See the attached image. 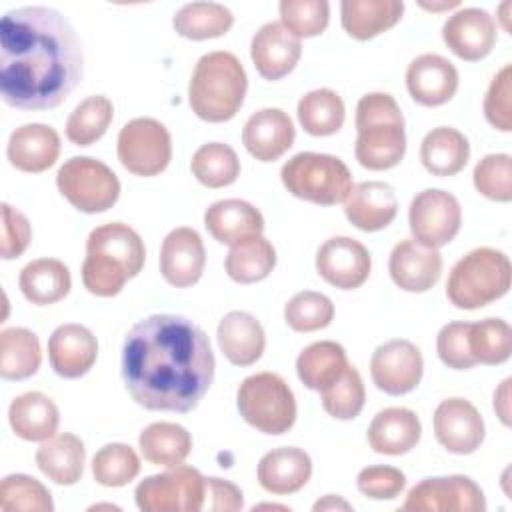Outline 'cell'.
Wrapping results in <instances>:
<instances>
[{
	"label": "cell",
	"mask_w": 512,
	"mask_h": 512,
	"mask_svg": "<svg viewBox=\"0 0 512 512\" xmlns=\"http://www.w3.org/2000/svg\"><path fill=\"white\" fill-rule=\"evenodd\" d=\"M210 338L192 320L152 314L136 322L122 346V378L136 404L156 412H190L212 386Z\"/></svg>",
	"instance_id": "6da1fadb"
},
{
	"label": "cell",
	"mask_w": 512,
	"mask_h": 512,
	"mask_svg": "<svg viewBox=\"0 0 512 512\" xmlns=\"http://www.w3.org/2000/svg\"><path fill=\"white\" fill-rule=\"evenodd\" d=\"M84 76L82 42L50 6H20L0 22V94L20 110L60 106Z\"/></svg>",
	"instance_id": "7a4b0ae2"
},
{
	"label": "cell",
	"mask_w": 512,
	"mask_h": 512,
	"mask_svg": "<svg viewBox=\"0 0 512 512\" xmlns=\"http://www.w3.org/2000/svg\"><path fill=\"white\" fill-rule=\"evenodd\" d=\"M144 262L146 246L132 226L124 222L96 226L86 238L82 284L94 296L112 298L140 274Z\"/></svg>",
	"instance_id": "3957f363"
},
{
	"label": "cell",
	"mask_w": 512,
	"mask_h": 512,
	"mask_svg": "<svg viewBox=\"0 0 512 512\" xmlns=\"http://www.w3.org/2000/svg\"><path fill=\"white\" fill-rule=\"evenodd\" d=\"M354 154L362 168L380 172L398 166L406 154L404 114L388 92L364 94L356 104Z\"/></svg>",
	"instance_id": "277c9868"
},
{
	"label": "cell",
	"mask_w": 512,
	"mask_h": 512,
	"mask_svg": "<svg viewBox=\"0 0 512 512\" xmlns=\"http://www.w3.org/2000/svg\"><path fill=\"white\" fill-rule=\"evenodd\" d=\"M248 76L236 54L214 50L198 58L190 82L188 104L204 122L232 120L246 98Z\"/></svg>",
	"instance_id": "5b68a950"
},
{
	"label": "cell",
	"mask_w": 512,
	"mask_h": 512,
	"mask_svg": "<svg viewBox=\"0 0 512 512\" xmlns=\"http://www.w3.org/2000/svg\"><path fill=\"white\" fill-rule=\"evenodd\" d=\"M510 284V258L502 250L480 246L452 266L446 280V298L460 310H476L506 296Z\"/></svg>",
	"instance_id": "8992f818"
},
{
	"label": "cell",
	"mask_w": 512,
	"mask_h": 512,
	"mask_svg": "<svg viewBox=\"0 0 512 512\" xmlns=\"http://www.w3.org/2000/svg\"><path fill=\"white\" fill-rule=\"evenodd\" d=\"M280 180L292 196L318 206L342 204L354 186L348 166L322 152L294 154L280 168Z\"/></svg>",
	"instance_id": "52a82bcc"
},
{
	"label": "cell",
	"mask_w": 512,
	"mask_h": 512,
	"mask_svg": "<svg viewBox=\"0 0 512 512\" xmlns=\"http://www.w3.org/2000/svg\"><path fill=\"white\" fill-rule=\"evenodd\" d=\"M236 406L246 424L258 432L280 436L296 422V398L288 382L274 372H256L236 390Z\"/></svg>",
	"instance_id": "ba28073f"
},
{
	"label": "cell",
	"mask_w": 512,
	"mask_h": 512,
	"mask_svg": "<svg viewBox=\"0 0 512 512\" xmlns=\"http://www.w3.org/2000/svg\"><path fill=\"white\" fill-rule=\"evenodd\" d=\"M58 192L84 214L110 210L120 198V180L108 164L90 156H72L56 174Z\"/></svg>",
	"instance_id": "9c48e42d"
},
{
	"label": "cell",
	"mask_w": 512,
	"mask_h": 512,
	"mask_svg": "<svg viewBox=\"0 0 512 512\" xmlns=\"http://www.w3.org/2000/svg\"><path fill=\"white\" fill-rule=\"evenodd\" d=\"M134 498L142 512H200L206 498V478L182 462L144 478L136 486Z\"/></svg>",
	"instance_id": "30bf717a"
},
{
	"label": "cell",
	"mask_w": 512,
	"mask_h": 512,
	"mask_svg": "<svg viewBox=\"0 0 512 512\" xmlns=\"http://www.w3.org/2000/svg\"><path fill=\"white\" fill-rule=\"evenodd\" d=\"M116 154L130 174L158 176L172 160V136L160 120L140 116L120 128Z\"/></svg>",
	"instance_id": "8fae6325"
},
{
	"label": "cell",
	"mask_w": 512,
	"mask_h": 512,
	"mask_svg": "<svg viewBox=\"0 0 512 512\" xmlns=\"http://www.w3.org/2000/svg\"><path fill=\"white\" fill-rule=\"evenodd\" d=\"M412 238L430 248L450 244L462 226V208L454 194L440 188L418 192L408 208Z\"/></svg>",
	"instance_id": "7c38bea8"
},
{
	"label": "cell",
	"mask_w": 512,
	"mask_h": 512,
	"mask_svg": "<svg viewBox=\"0 0 512 512\" xmlns=\"http://www.w3.org/2000/svg\"><path fill=\"white\" fill-rule=\"evenodd\" d=\"M402 510L408 512H484L482 488L462 474L424 478L410 488Z\"/></svg>",
	"instance_id": "4fadbf2b"
},
{
	"label": "cell",
	"mask_w": 512,
	"mask_h": 512,
	"mask_svg": "<svg viewBox=\"0 0 512 512\" xmlns=\"http://www.w3.org/2000/svg\"><path fill=\"white\" fill-rule=\"evenodd\" d=\"M424 374V358L416 344L392 338L380 344L370 358V376L378 390L390 396L412 392Z\"/></svg>",
	"instance_id": "5bb4252c"
},
{
	"label": "cell",
	"mask_w": 512,
	"mask_h": 512,
	"mask_svg": "<svg viewBox=\"0 0 512 512\" xmlns=\"http://www.w3.org/2000/svg\"><path fill=\"white\" fill-rule=\"evenodd\" d=\"M434 436L450 454L466 456L476 452L486 436L480 410L466 398L452 396L442 400L432 416Z\"/></svg>",
	"instance_id": "9a60e30c"
},
{
	"label": "cell",
	"mask_w": 512,
	"mask_h": 512,
	"mask_svg": "<svg viewBox=\"0 0 512 512\" xmlns=\"http://www.w3.org/2000/svg\"><path fill=\"white\" fill-rule=\"evenodd\" d=\"M316 272L340 290L360 288L372 270L368 248L350 236H332L316 252Z\"/></svg>",
	"instance_id": "2e32d148"
},
{
	"label": "cell",
	"mask_w": 512,
	"mask_h": 512,
	"mask_svg": "<svg viewBox=\"0 0 512 512\" xmlns=\"http://www.w3.org/2000/svg\"><path fill=\"white\" fill-rule=\"evenodd\" d=\"M442 40L458 58L478 62L494 50L498 42V26L484 8H460L446 18Z\"/></svg>",
	"instance_id": "e0dca14e"
},
{
	"label": "cell",
	"mask_w": 512,
	"mask_h": 512,
	"mask_svg": "<svg viewBox=\"0 0 512 512\" xmlns=\"http://www.w3.org/2000/svg\"><path fill=\"white\" fill-rule=\"evenodd\" d=\"M160 274L174 288L194 286L206 266V248L202 236L188 226L174 228L160 246Z\"/></svg>",
	"instance_id": "ac0fdd59"
},
{
	"label": "cell",
	"mask_w": 512,
	"mask_h": 512,
	"mask_svg": "<svg viewBox=\"0 0 512 512\" xmlns=\"http://www.w3.org/2000/svg\"><path fill=\"white\" fill-rule=\"evenodd\" d=\"M442 254L438 248L424 246L414 238L400 240L388 258L392 282L404 292H428L442 276Z\"/></svg>",
	"instance_id": "d6986e66"
},
{
	"label": "cell",
	"mask_w": 512,
	"mask_h": 512,
	"mask_svg": "<svg viewBox=\"0 0 512 512\" xmlns=\"http://www.w3.org/2000/svg\"><path fill=\"white\" fill-rule=\"evenodd\" d=\"M456 66L440 54H420L406 68V88L412 100L426 108L450 102L458 90Z\"/></svg>",
	"instance_id": "ffe728a7"
},
{
	"label": "cell",
	"mask_w": 512,
	"mask_h": 512,
	"mask_svg": "<svg viewBox=\"0 0 512 512\" xmlns=\"http://www.w3.org/2000/svg\"><path fill=\"white\" fill-rule=\"evenodd\" d=\"M302 56V42L280 22L262 24L250 42V58L258 74L266 80L288 76Z\"/></svg>",
	"instance_id": "44dd1931"
},
{
	"label": "cell",
	"mask_w": 512,
	"mask_h": 512,
	"mask_svg": "<svg viewBox=\"0 0 512 512\" xmlns=\"http://www.w3.org/2000/svg\"><path fill=\"white\" fill-rule=\"evenodd\" d=\"M48 360L60 378H80L98 360L96 336L82 324H60L48 338Z\"/></svg>",
	"instance_id": "7402d4cb"
},
{
	"label": "cell",
	"mask_w": 512,
	"mask_h": 512,
	"mask_svg": "<svg viewBox=\"0 0 512 512\" xmlns=\"http://www.w3.org/2000/svg\"><path fill=\"white\" fill-rule=\"evenodd\" d=\"M294 138V122L280 108H262L254 112L242 128L244 148L260 162H274L284 156L292 148Z\"/></svg>",
	"instance_id": "603a6c76"
},
{
	"label": "cell",
	"mask_w": 512,
	"mask_h": 512,
	"mask_svg": "<svg viewBox=\"0 0 512 512\" xmlns=\"http://www.w3.org/2000/svg\"><path fill=\"white\" fill-rule=\"evenodd\" d=\"M344 216L362 232H376L392 224L398 214L396 192L388 182L366 180L352 186L346 196Z\"/></svg>",
	"instance_id": "cb8c5ba5"
},
{
	"label": "cell",
	"mask_w": 512,
	"mask_h": 512,
	"mask_svg": "<svg viewBox=\"0 0 512 512\" xmlns=\"http://www.w3.org/2000/svg\"><path fill=\"white\" fill-rule=\"evenodd\" d=\"M58 156L60 136L48 124H22L8 138L6 158L10 166H14L20 172H44L56 164Z\"/></svg>",
	"instance_id": "d4e9b609"
},
{
	"label": "cell",
	"mask_w": 512,
	"mask_h": 512,
	"mask_svg": "<svg viewBox=\"0 0 512 512\" xmlns=\"http://www.w3.org/2000/svg\"><path fill=\"white\" fill-rule=\"evenodd\" d=\"M216 338L222 354L234 366L256 364L266 348V334L260 320L244 310L224 314L218 322Z\"/></svg>",
	"instance_id": "484cf974"
},
{
	"label": "cell",
	"mask_w": 512,
	"mask_h": 512,
	"mask_svg": "<svg viewBox=\"0 0 512 512\" xmlns=\"http://www.w3.org/2000/svg\"><path fill=\"white\" fill-rule=\"evenodd\" d=\"M312 476L310 456L296 446H280L266 452L256 468L258 484L270 494H294Z\"/></svg>",
	"instance_id": "4316f807"
},
{
	"label": "cell",
	"mask_w": 512,
	"mask_h": 512,
	"mask_svg": "<svg viewBox=\"0 0 512 512\" xmlns=\"http://www.w3.org/2000/svg\"><path fill=\"white\" fill-rule=\"evenodd\" d=\"M422 436V424L414 410L404 406H390L380 410L366 432L368 444L374 452L386 456H400L410 452Z\"/></svg>",
	"instance_id": "83f0119b"
},
{
	"label": "cell",
	"mask_w": 512,
	"mask_h": 512,
	"mask_svg": "<svg viewBox=\"0 0 512 512\" xmlns=\"http://www.w3.org/2000/svg\"><path fill=\"white\" fill-rule=\"evenodd\" d=\"M204 226L220 244H236L242 238L264 232L262 212L240 198H226L210 204L204 212Z\"/></svg>",
	"instance_id": "f1b7e54d"
},
{
	"label": "cell",
	"mask_w": 512,
	"mask_h": 512,
	"mask_svg": "<svg viewBox=\"0 0 512 512\" xmlns=\"http://www.w3.org/2000/svg\"><path fill=\"white\" fill-rule=\"evenodd\" d=\"M8 422L12 432L26 442H44L56 436L60 426V410L54 400L42 392H24L8 406Z\"/></svg>",
	"instance_id": "f546056e"
},
{
	"label": "cell",
	"mask_w": 512,
	"mask_h": 512,
	"mask_svg": "<svg viewBox=\"0 0 512 512\" xmlns=\"http://www.w3.org/2000/svg\"><path fill=\"white\" fill-rule=\"evenodd\" d=\"M404 14L402 0H342L340 24L354 40H370L394 28Z\"/></svg>",
	"instance_id": "4dcf8cb0"
},
{
	"label": "cell",
	"mask_w": 512,
	"mask_h": 512,
	"mask_svg": "<svg viewBox=\"0 0 512 512\" xmlns=\"http://www.w3.org/2000/svg\"><path fill=\"white\" fill-rule=\"evenodd\" d=\"M34 460L48 480L58 486H72L84 474L86 448L76 434L62 432L44 440L36 450Z\"/></svg>",
	"instance_id": "1f68e13d"
},
{
	"label": "cell",
	"mask_w": 512,
	"mask_h": 512,
	"mask_svg": "<svg viewBox=\"0 0 512 512\" xmlns=\"http://www.w3.org/2000/svg\"><path fill=\"white\" fill-rule=\"evenodd\" d=\"M18 286L28 302L36 306H48L68 296L72 288V276L62 260L36 258L20 270Z\"/></svg>",
	"instance_id": "d6a6232c"
},
{
	"label": "cell",
	"mask_w": 512,
	"mask_h": 512,
	"mask_svg": "<svg viewBox=\"0 0 512 512\" xmlns=\"http://www.w3.org/2000/svg\"><path fill=\"white\" fill-rule=\"evenodd\" d=\"M468 160L470 142L452 126L432 128L420 142V162L434 176H454L464 170Z\"/></svg>",
	"instance_id": "836d02e7"
},
{
	"label": "cell",
	"mask_w": 512,
	"mask_h": 512,
	"mask_svg": "<svg viewBox=\"0 0 512 512\" xmlns=\"http://www.w3.org/2000/svg\"><path fill=\"white\" fill-rule=\"evenodd\" d=\"M348 366V356L342 344L334 340H318L300 350L296 358V374L300 382L316 392H322Z\"/></svg>",
	"instance_id": "e575fe53"
},
{
	"label": "cell",
	"mask_w": 512,
	"mask_h": 512,
	"mask_svg": "<svg viewBox=\"0 0 512 512\" xmlns=\"http://www.w3.org/2000/svg\"><path fill=\"white\" fill-rule=\"evenodd\" d=\"M276 266V248L262 234L238 240L230 246L224 268L238 284H254L270 276Z\"/></svg>",
	"instance_id": "d590c367"
},
{
	"label": "cell",
	"mask_w": 512,
	"mask_h": 512,
	"mask_svg": "<svg viewBox=\"0 0 512 512\" xmlns=\"http://www.w3.org/2000/svg\"><path fill=\"white\" fill-rule=\"evenodd\" d=\"M140 454L154 466L182 464L192 452L190 432L176 422H152L138 436Z\"/></svg>",
	"instance_id": "8d00e7d4"
},
{
	"label": "cell",
	"mask_w": 512,
	"mask_h": 512,
	"mask_svg": "<svg viewBox=\"0 0 512 512\" xmlns=\"http://www.w3.org/2000/svg\"><path fill=\"white\" fill-rule=\"evenodd\" d=\"M42 348L38 336L22 326L0 332V376L4 380H26L38 372Z\"/></svg>",
	"instance_id": "74e56055"
},
{
	"label": "cell",
	"mask_w": 512,
	"mask_h": 512,
	"mask_svg": "<svg viewBox=\"0 0 512 512\" xmlns=\"http://www.w3.org/2000/svg\"><path fill=\"white\" fill-rule=\"evenodd\" d=\"M234 24L230 8L218 2H190L176 10L172 28L188 40H210L224 36Z\"/></svg>",
	"instance_id": "f35d334b"
},
{
	"label": "cell",
	"mask_w": 512,
	"mask_h": 512,
	"mask_svg": "<svg viewBox=\"0 0 512 512\" xmlns=\"http://www.w3.org/2000/svg\"><path fill=\"white\" fill-rule=\"evenodd\" d=\"M298 122L310 136L336 134L346 118V106L338 92L330 88H316L298 100Z\"/></svg>",
	"instance_id": "ab89813d"
},
{
	"label": "cell",
	"mask_w": 512,
	"mask_h": 512,
	"mask_svg": "<svg viewBox=\"0 0 512 512\" xmlns=\"http://www.w3.org/2000/svg\"><path fill=\"white\" fill-rule=\"evenodd\" d=\"M114 120V104L104 94L84 98L66 120V138L76 146H90L100 140Z\"/></svg>",
	"instance_id": "60d3db41"
},
{
	"label": "cell",
	"mask_w": 512,
	"mask_h": 512,
	"mask_svg": "<svg viewBox=\"0 0 512 512\" xmlns=\"http://www.w3.org/2000/svg\"><path fill=\"white\" fill-rule=\"evenodd\" d=\"M190 170L202 186L224 188L238 180L240 158L232 146L224 142H208L192 154Z\"/></svg>",
	"instance_id": "b9f144b4"
},
{
	"label": "cell",
	"mask_w": 512,
	"mask_h": 512,
	"mask_svg": "<svg viewBox=\"0 0 512 512\" xmlns=\"http://www.w3.org/2000/svg\"><path fill=\"white\" fill-rule=\"evenodd\" d=\"M468 348L476 364L498 366L512 354V328L502 318H484L470 322Z\"/></svg>",
	"instance_id": "7bdbcfd3"
},
{
	"label": "cell",
	"mask_w": 512,
	"mask_h": 512,
	"mask_svg": "<svg viewBox=\"0 0 512 512\" xmlns=\"http://www.w3.org/2000/svg\"><path fill=\"white\" fill-rule=\"evenodd\" d=\"M140 474V458L136 450L124 442L104 444L92 458V476L98 484L120 488Z\"/></svg>",
	"instance_id": "ee69618b"
},
{
	"label": "cell",
	"mask_w": 512,
	"mask_h": 512,
	"mask_svg": "<svg viewBox=\"0 0 512 512\" xmlns=\"http://www.w3.org/2000/svg\"><path fill=\"white\" fill-rule=\"evenodd\" d=\"M322 408L336 420H354L366 402V390L360 372L354 366H346L336 382L320 392Z\"/></svg>",
	"instance_id": "f6af8a7d"
},
{
	"label": "cell",
	"mask_w": 512,
	"mask_h": 512,
	"mask_svg": "<svg viewBox=\"0 0 512 512\" xmlns=\"http://www.w3.org/2000/svg\"><path fill=\"white\" fill-rule=\"evenodd\" d=\"M284 320L294 332H316L334 320V304L322 292L302 290L286 302Z\"/></svg>",
	"instance_id": "bcb514c9"
},
{
	"label": "cell",
	"mask_w": 512,
	"mask_h": 512,
	"mask_svg": "<svg viewBox=\"0 0 512 512\" xmlns=\"http://www.w3.org/2000/svg\"><path fill=\"white\" fill-rule=\"evenodd\" d=\"M2 512H52L54 502L48 488L26 474H10L0 484Z\"/></svg>",
	"instance_id": "7dc6e473"
},
{
	"label": "cell",
	"mask_w": 512,
	"mask_h": 512,
	"mask_svg": "<svg viewBox=\"0 0 512 512\" xmlns=\"http://www.w3.org/2000/svg\"><path fill=\"white\" fill-rule=\"evenodd\" d=\"M280 24L298 40L320 36L330 22L326 0H282L278 4Z\"/></svg>",
	"instance_id": "c3c4849f"
},
{
	"label": "cell",
	"mask_w": 512,
	"mask_h": 512,
	"mask_svg": "<svg viewBox=\"0 0 512 512\" xmlns=\"http://www.w3.org/2000/svg\"><path fill=\"white\" fill-rule=\"evenodd\" d=\"M472 182L478 194L494 202L512 200V158L510 154H486L478 160L472 172Z\"/></svg>",
	"instance_id": "681fc988"
},
{
	"label": "cell",
	"mask_w": 512,
	"mask_h": 512,
	"mask_svg": "<svg viewBox=\"0 0 512 512\" xmlns=\"http://www.w3.org/2000/svg\"><path fill=\"white\" fill-rule=\"evenodd\" d=\"M484 118L488 124L500 132L512 130V66L504 64L486 90L482 102Z\"/></svg>",
	"instance_id": "f907efd6"
},
{
	"label": "cell",
	"mask_w": 512,
	"mask_h": 512,
	"mask_svg": "<svg viewBox=\"0 0 512 512\" xmlns=\"http://www.w3.org/2000/svg\"><path fill=\"white\" fill-rule=\"evenodd\" d=\"M468 328L470 322H448L440 328L436 336V352L448 368L468 370L476 366L468 348Z\"/></svg>",
	"instance_id": "816d5d0a"
},
{
	"label": "cell",
	"mask_w": 512,
	"mask_h": 512,
	"mask_svg": "<svg viewBox=\"0 0 512 512\" xmlns=\"http://www.w3.org/2000/svg\"><path fill=\"white\" fill-rule=\"evenodd\" d=\"M358 490L372 500H394L406 486V476L394 466H366L356 476Z\"/></svg>",
	"instance_id": "f5cc1de1"
},
{
	"label": "cell",
	"mask_w": 512,
	"mask_h": 512,
	"mask_svg": "<svg viewBox=\"0 0 512 512\" xmlns=\"http://www.w3.org/2000/svg\"><path fill=\"white\" fill-rule=\"evenodd\" d=\"M32 240V228L24 212L2 202V234H0V256L12 260L24 254Z\"/></svg>",
	"instance_id": "db71d44e"
},
{
	"label": "cell",
	"mask_w": 512,
	"mask_h": 512,
	"mask_svg": "<svg viewBox=\"0 0 512 512\" xmlns=\"http://www.w3.org/2000/svg\"><path fill=\"white\" fill-rule=\"evenodd\" d=\"M242 506H244V496L236 484L216 476L206 478L204 508L214 512H236V510H242Z\"/></svg>",
	"instance_id": "11a10c76"
},
{
	"label": "cell",
	"mask_w": 512,
	"mask_h": 512,
	"mask_svg": "<svg viewBox=\"0 0 512 512\" xmlns=\"http://www.w3.org/2000/svg\"><path fill=\"white\" fill-rule=\"evenodd\" d=\"M510 384L512 378H504L494 390V412L504 426H510Z\"/></svg>",
	"instance_id": "9f6ffc18"
},
{
	"label": "cell",
	"mask_w": 512,
	"mask_h": 512,
	"mask_svg": "<svg viewBox=\"0 0 512 512\" xmlns=\"http://www.w3.org/2000/svg\"><path fill=\"white\" fill-rule=\"evenodd\" d=\"M350 510L352 506L346 502V500H342V498H338V496H334V494H328V496H324L322 500H318L314 506H312V510Z\"/></svg>",
	"instance_id": "6f0895ef"
},
{
	"label": "cell",
	"mask_w": 512,
	"mask_h": 512,
	"mask_svg": "<svg viewBox=\"0 0 512 512\" xmlns=\"http://www.w3.org/2000/svg\"><path fill=\"white\" fill-rule=\"evenodd\" d=\"M420 8L430 10V12H442V10H452L458 8L460 2H418Z\"/></svg>",
	"instance_id": "680465c9"
},
{
	"label": "cell",
	"mask_w": 512,
	"mask_h": 512,
	"mask_svg": "<svg viewBox=\"0 0 512 512\" xmlns=\"http://www.w3.org/2000/svg\"><path fill=\"white\" fill-rule=\"evenodd\" d=\"M508 10H510V2H504V4L500 6V12H502L500 20H502V28H504L506 32H510V26H508Z\"/></svg>",
	"instance_id": "91938a15"
}]
</instances>
